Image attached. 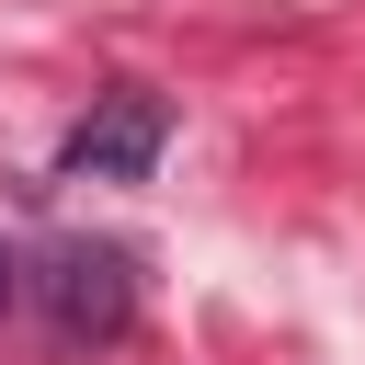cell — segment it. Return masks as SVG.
<instances>
[{
    "label": "cell",
    "mask_w": 365,
    "mask_h": 365,
    "mask_svg": "<svg viewBox=\"0 0 365 365\" xmlns=\"http://www.w3.org/2000/svg\"><path fill=\"white\" fill-rule=\"evenodd\" d=\"M160 137H171V103H160V91H103V103L68 125L57 171H68V182H137V171L160 160Z\"/></svg>",
    "instance_id": "cell-1"
},
{
    "label": "cell",
    "mask_w": 365,
    "mask_h": 365,
    "mask_svg": "<svg viewBox=\"0 0 365 365\" xmlns=\"http://www.w3.org/2000/svg\"><path fill=\"white\" fill-rule=\"evenodd\" d=\"M46 319H57L68 342H114V331L137 319V274H125V251L68 240V251L46 262Z\"/></svg>",
    "instance_id": "cell-2"
},
{
    "label": "cell",
    "mask_w": 365,
    "mask_h": 365,
    "mask_svg": "<svg viewBox=\"0 0 365 365\" xmlns=\"http://www.w3.org/2000/svg\"><path fill=\"white\" fill-rule=\"evenodd\" d=\"M11 297H23V262H11V251H0V308H11Z\"/></svg>",
    "instance_id": "cell-3"
}]
</instances>
